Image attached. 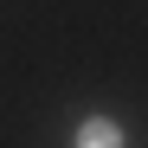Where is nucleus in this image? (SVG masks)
Listing matches in <instances>:
<instances>
[{
    "mask_svg": "<svg viewBox=\"0 0 148 148\" xmlns=\"http://www.w3.org/2000/svg\"><path fill=\"white\" fill-rule=\"evenodd\" d=\"M77 148H122V135H116V122H84V135H77Z\"/></svg>",
    "mask_w": 148,
    "mask_h": 148,
    "instance_id": "obj_1",
    "label": "nucleus"
}]
</instances>
